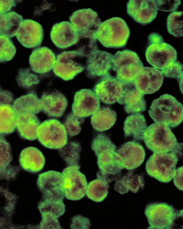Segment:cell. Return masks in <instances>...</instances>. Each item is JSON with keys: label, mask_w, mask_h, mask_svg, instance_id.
Returning <instances> with one entry per match:
<instances>
[{"label": "cell", "mask_w": 183, "mask_h": 229, "mask_svg": "<svg viewBox=\"0 0 183 229\" xmlns=\"http://www.w3.org/2000/svg\"><path fill=\"white\" fill-rule=\"evenodd\" d=\"M130 35V31L125 21L121 18L114 17L101 23L96 38L106 47L120 48L126 45Z\"/></svg>", "instance_id": "obj_3"}, {"label": "cell", "mask_w": 183, "mask_h": 229, "mask_svg": "<svg viewBox=\"0 0 183 229\" xmlns=\"http://www.w3.org/2000/svg\"><path fill=\"white\" fill-rule=\"evenodd\" d=\"M0 104H8L13 105L14 102L13 95L10 92L1 90Z\"/></svg>", "instance_id": "obj_47"}, {"label": "cell", "mask_w": 183, "mask_h": 229, "mask_svg": "<svg viewBox=\"0 0 183 229\" xmlns=\"http://www.w3.org/2000/svg\"><path fill=\"white\" fill-rule=\"evenodd\" d=\"M16 80L19 87L27 90L34 88L40 82L38 77L28 68L20 69Z\"/></svg>", "instance_id": "obj_36"}, {"label": "cell", "mask_w": 183, "mask_h": 229, "mask_svg": "<svg viewBox=\"0 0 183 229\" xmlns=\"http://www.w3.org/2000/svg\"><path fill=\"white\" fill-rule=\"evenodd\" d=\"M116 150L109 149L100 153L96 157L99 170L97 178L103 179L109 183L115 181L121 175L123 169L120 163V158Z\"/></svg>", "instance_id": "obj_14"}, {"label": "cell", "mask_w": 183, "mask_h": 229, "mask_svg": "<svg viewBox=\"0 0 183 229\" xmlns=\"http://www.w3.org/2000/svg\"><path fill=\"white\" fill-rule=\"evenodd\" d=\"M81 147L79 142L70 141L59 149L60 156L67 166H79Z\"/></svg>", "instance_id": "obj_35"}, {"label": "cell", "mask_w": 183, "mask_h": 229, "mask_svg": "<svg viewBox=\"0 0 183 229\" xmlns=\"http://www.w3.org/2000/svg\"><path fill=\"white\" fill-rule=\"evenodd\" d=\"M37 138L39 142L49 149H59L67 143V134L64 126L59 120H44L39 126Z\"/></svg>", "instance_id": "obj_10"}, {"label": "cell", "mask_w": 183, "mask_h": 229, "mask_svg": "<svg viewBox=\"0 0 183 229\" xmlns=\"http://www.w3.org/2000/svg\"><path fill=\"white\" fill-rule=\"evenodd\" d=\"M143 67L137 53L132 51H119L113 55L112 70L116 72V78L123 83L134 80Z\"/></svg>", "instance_id": "obj_8"}, {"label": "cell", "mask_w": 183, "mask_h": 229, "mask_svg": "<svg viewBox=\"0 0 183 229\" xmlns=\"http://www.w3.org/2000/svg\"><path fill=\"white\" fill-rule=\"evenodd\" d=\"M116 119V112L109 107H101L92 115L91 123L95 130L102 132L112 127L115 124Z\"/></svg>", "instance_id": "obj_30"}, {"label": "cell", "mask_w": 183, "mask_h": 229, "mask_svg": "<svg viewBox=\"0 0 183 229\" xmlns=\"http://www.w3.org/2000/svg\"><path fill=\"white\" fill-rule=\"evenodd\" d=\"M0 15L5 14L10 11L16 5L17 1L0 0Z\"/></svg>", "instance_id": "obj_46"}, {"label": "cell", "mask_w": 183, "mask_h": 229, "mask_svg": "<svg viewBox=\"0 0 183 229\" xmlns=\"http://www.w3.org/2000/svg\"><path fill=\"white\" fill-rule=\"evenodd\" d=\"M100 100L93 91L83 89L77 92L72 105V113L84 118L94 113L99 108Z\"/></svg>", "instance_id": "obj_17"}, {"label": "cell", "mask_w": 183, "mask_h": 229, "mask_svg": "<svg viewBox=\"0 0 183 229\" xmlns=\"http://www.w3.org/2000/svg\"><path fill=\"white\" fill-rule=\"evenodd\" d=\"M0 61L1 63H4L13 59L16 49L12 40L8 37L0 35Z\"/></svg>", "instance_id": "obj_38"}, {"label": "cell", "mask_w": 183, "mask_h": 229, "mask_svg": "<svg viewBox=\"0 0 183 229\" xmlns=\"http://www.w3.org/2000/svg\"><path fill=\"white\" fill-rule=\"evenodd\" d=\"M91 148L97 156L101 152L106 150H116V147L109 137L105 134H100L93 140Z\"/></svg>", "instance_id": "obj_39"}, {"label": "cell", "mask_w": 183, "mask_h": 229, "mask_svg": "<svg viewBox=\"0 0 183 229\" xmlns=\"http://www.w3.org/2000/svg\"><path fill=\"white\" fill-rule=\"evenodd\" d=\"M69 19L78 32L80 40H87L90 44H96V33L102 22L96 11L90 8L79 9L73 13Z\"/></svg>", "instance_id": "obj_9"}, {"label": "cell", "mask_w": 183, "mask_h": 229, "mask_svg": "<svg viewBox=\"0 0 183 229\" xmlns=\"http://www.w3.org/2000/svg\"><path fill=\"white\" fill-rule=\"evenodd\" d=\"M183 166L178 167L175 169V175L173 178L174 185L179 190H183Z\"/></svg>", "instance_id": "obj_45"}, {"label": "cell", "mask_w": 183, "mask_h": 229, "mask_svg": "<svg viewBox=\"0 0 183 229\" xmlns=\"http://www.w3.org/2000/svg\"><path fill=\"white\" fill-rule=\"evenodd\" d=\"M182 11H175L168 16L166 26L168 32L176 37L183 36Z\"/></svg>", "instance_id": "obj_37"}, {"label": "cell", "mask_w": 183, "mask_h": 229, "mask_svg": "<svg viewBox=\"0 0 183 229\" xmlns=\"http://www.w3.org/2000/svg\"><path fill=\"white\" fill-rule=\"evenodd\" d=\"M84 121V118L78 117L73 113L68 114L63 124L67 134L70 136L78 134L81 130V125Z\"/></svg>", "instance_id": "obj_41"}, {"label": "cell", "mask_w": 183, "mask_h": 229, "mask_svg": "<svg viewBox=\"0 0 183 229\" xmlns=\"http://www.w3.org/2000/svg\"><path fill=\"white\" fill-rule=\"evenodd\" d=\"M0 168L2 172L5 170H10L9 164L11 162L12 157L11 148L10 144L3 136H0Z\"/></svg>", "instance_id": "obj_40"}, {"label": "cell", "mask_w": 183, "mask_h": 229, "mask_svg": "<svg viewBox=\"0 0 183 229\" xmlns=\"http://www.w3.org/2000/svg\"><path fill=\"white\" fill-rule=\"evenodd\" d=\"M109 188V183L107 181L97 178L88 185L86 192L87 196L95 202H102L107 195Z\"/></svg>", "instance_id": "obj_33"}, {"label": "cell", "mask_w": 183, "mask_h": 229, "mask_svg": "<svg viewBox=\"0 0 183 229\" xmlns=\"http://www.w3.org/2000/svg\"><path fill=\"white\" fill-rule=\"evenodd\" d=\"M115 182L114 189L121 195L127 193L129 191L134 193H137L142 190L145 185L144 175L133 170L121 175Z\"/></svg>", "instance_id": "obj_25"}, {"label": "cell", "mask_w": 183, "mask_h": 229, "mask_svg": "<svg viewBox=\"0 0 183 229\" xmlns=\"http://www.w3.org/2000/svg\"><path fill=\"white\" fill-rule=\"evenodd\" d=\"M161 71L165 77L176 79L178 83L183 80V66L178 61Z\"/></svg>", "instance_id": "obj_42"}, {"label": "cell", "mask_w": 183, "mask_h": 229, "mask_svg": "<svg viewBox=\"0 0 183 229\" xmlns=\"http://www.w3.org/2000/svg\"><path fill=\"white\" fill-rule=\"evenodd\" d=\"M20 166L24 170L35 173L41 171L45 163V159L41 152L37 148L30 146L23 149L19 157Z\"/></svg>", "instance_id": "obj_26"}, {"label": "cell", "mask_w": 183, "mask_h": 229, "mask_svg": "<svg viewBox=\"0 0 183 229\" xmlns=\"http://www.w3.org/2000/svg\"><path fill=\"white\" fill-rule=\"evenodd\" d=\"M155 2L158 10L163 11H176L181 4L180 0H156Z\"/></svg>", "instance_id": "obj_43"}, {"label": "cell", "mask_w": 183, "mask_h": 229, "mask_svg": "<svg viewBox=\"0 0 183 229\" xmlns=\"http://www.w3.org/2000/svg\"><path fill=\"white\" fill-rule=\"evenodd\" d=\"M40 100L41 111L48 116L51 117H61L68 105L65 96L56 90L44 92Z\"/></svg>", "instance_id": "obj_23"}, {"label": "cell", "mask_w": 183, "mask_h": 229, "mask_svg": "<svg viewBox=\"0 0 183 229\" xmlns=\"http://www.w3.org/2000/svg\"><path fill=\"white\" fill-rule=\"evenodd\" d=\"M38 209L42 218L57 219L65 212L63 201H54L42 199L39 202Z\"/></svg>", "instance_id": "obj_34"}, {"label": "cell", "mask_w": 183, "mask_h": 229, "mask_svg": "<svg viewBox=\"0 0 183 229\" xmlns=\"http://www.w3.org/2000/svg\"><path fill=\"white\" fill-rule=\"evenodd\" d=\"M178 160L174 152H154L146 162L147 173L160 182L168 183L173 178Z\"/></svg>", "instance_id": "obj_5"}, {"label": "cell", "mask_w": 183, "mask_h": 229, "mask_svg": "<svg viewBox=\"0 0 183 229\" xmlns=\"http://www.w3.org/2000/svg\"><path fill=\"white\" fill-rule=\"evenodd\" d=\"M35 114L29 113L17 115L16 127L20 137L23 139L34 140L37 138V130L41 124Z\"/></svg>", "instance_id": "obj_27"}, {"label": "cell", "mask_w": 183, "mask_h": 229, "mask_svg": "<svg viewBox=\"0 0 183 229\" xmlns=\"http://www.w3.org/2000/svg\"><path fill=\"white\" fill-rule=\"evenodd\" d=\"M183 107L175 97L165 94L153 100L148 112L155 123L173 128L179 126L183 121Z\"/></svg>", "instance_id": "obj_2"}, {"label": "cell", "mask_w": 183, "mask_h": 229, "mask_svg": "<svg viewBox=\"0 0 183 229\" xmlns=\"http://www.w3.org/2000/svg\"><path fill=\"white\" fill-rule=\"evenodd\" d=\"M123 84L122 94L118 102L123 105L125 112L133 114L145 111L146 103L144 94L136 88L134 80Z\"/></svg>", "instance_id": "obj_18"}, {"label": "cell", "mask_w": 183, "mask_h": 229, "mask_svg": "<svg viewBox=\"0 0 183 229\" xmlns=\"http://www.w3.org/2000/svg\"><path fill=\"white\" fill-rule=\"evenodd\" d=\"M86 57L78 50L64 51L58 54L53 68L55 74L65 81L73 79L85 67Z\"/></svg>", "instance_id": "obj_7"}, {"label": "cell", "mask_w": 183, "mask_h": 229, "mask_svg": "<svg viewBox=\"0 0 183 229\" xmlns=\"http://www.w3.org/2000/svg\"><path fill=\"white\" fill-rule=\"evenodd\" d=\"M147 127L143 115L140 113L132 114L127 117L124 122V136L131 137L135 141L142 140Z\"/></svg>", "instance_id": "obj_28"}, {"label": "cell", "mask_w": 183, "mask_h": 229, "mask_svg": "<svg viewBox=\"0 0 183 229\" xmlns=\"http://www.w3.org/2000/svg\"><path fill=\"white\" fill-rule=\"evenodd\" d=\"M116 152L120 157L122 167L129 171L140 166L145 158V153L144 148L135 141L124 143Z\"/></svg>", "instance_id": "obj_21"}, {"label": "cell", "mask_w": 183, "mask_h": 229, "mask_svg": "<svg viewBox=\"0 0 183 229\" xmlns=\"http://www.w3.org/2000/svg\"><path fill=\"white\" fill-rule=\"evenodd\" d=\"M71 229H89L91 225L90 220L80 215H77L71 218Z\"/></svg>", "instance_id": "obj_44"}, {"label": "cell", "mask_w": 183, "mask_h": 229, "mask_svg": "<svg viewBox=\"0 0 183 229\" xmlns=\"http://www.w3.org/2000/svg\"><path fill=\"white\" fill-rule=\"evenodd\" d=\"M123 87V83L109 74L101 77L93 91L102 102L111 104L118 102L121 98Z\"/></svg>", "instance_id": "obj_15"}, {"label": "cell", "mask_w": 183, "mask_h": 229, "mask_svg": "<svg viewBox=\"0 0 183 229\" xmlns=\"http://www.w3.org/2000/svg\"><path fill=\"white\" fill-rule=\"evenodd\" d=\"M113 55L97 47L89 52L86 55L85 68L90 78L102 77L110 74L112 69Z\"/></svg>", "instance_id": "obj_13"}, {"label": "cell", "mask_w": 183, "mask_h": 229, "mask_svg": "<svg viewBox=\"0 0 183 229\" xmlns=\"http://www.w3.org/2000/svg\"><path fill=\"white\" fill-rule=\"evenodd\" d=\"M13 106L17 115L26 113L36 114L41 110L40 99L33 91L16 99L14 101Z\"/></svg>", "instance_id": "obj_29"}, {"label": "cell", "mask_w": 183, "mask_h": 229, "mask_svg": "<svg viewBox=\"0 0 183 229\" xmlns=\"http://www.w3.org/2000/svg\"><path fill=\"white\" fill-rule=\"evenodd\" d=\"M56 58L51 49L46 47H40L32 51L29 57V63L34 72L45 74L53 69Z\"/></svg>", "instance_id": "obj_24"}, {"label": "cell", "mask_w": 183, "mask_h": 229, "mask_svg": "<svg viewBox=\"0 0 183 229\" xmlns=\"http://www.w3.org/2000/svg\"><path fill=\"white\" fill-rule=\"evenodd\" d=\"M148 39L145 56L147 62L154 67L161 70L176 61V50L165 42L160 34L155 32L151 33Z\"/></svg>", "instance_id": "obj_4"}, {"label": "cell", "mask_w": 183, "mask_h": 229, "mask_svg": "<svg viewBox=\"0 0 183 229\" xmlns=\"http://www.w3.org/2000/svg\"><path fill=\"white\" fill-rule=\"evenodd\" d=\"M143 140L146 147L153 152H174L181 156L182 143L177 141L168 126L154 123L146 129Z\"/></svg>", "instance_id": "obj_1"}, {"label": "cell", "mask_w": 183, "mask_h": 229, "mask_svg": "<svg viewBox=\"0 0 183 229\" xmlns=\"http://www.w3.org/2000/svg\"><path fill=\"white\" fill-rule=\"evenodd\" d=\"M19 42L27 48H34L39 46L44 38L42 25L34 20L26 19L21 24L16 35Z\"/></svg>", "instance_id": "obj_22"}, {"label": "cell", "mask_w": 183, "mask_h": 229, "mask_svg": "<svg viewBox=\"0 0 183 229\" xmlns=\"http://www.w3.org/2000/svg\"><path fill=\"white\" fill-rule=\"evenodd\" d=\"M37 184L42 194V199L63 201L65 195L63 186L64 176L62 173L50 170L40 174Z\"/></svg>", "instance_id": "obj_11"}, {"label": "cell", "mask_w": 183, "mask_h": 229, "mask_svg": "<svg viewBox=\"0 0 183 229\" xmlns=\"http://www.w3.org/2000/svg\"><path fill=\"white\" fill-rule=\"evenodd\" d=\"M80 167L67 166L63 171L65 197L68 200H80L86 194L88 183L85 175L79 171Z\"/></svg>", "instance_id": "obj_12"}, {"label": "cell", "mask_w": 183, "mask_h": 229, "mask_svg": "<svg viewBox=\"0 0 183 229\" xmlns=\"http://www.w3.org/2000/svg\"><path fill=\"white\" fill-rule=\"evenodd\" d=\"M164 76L154 67H143L136 76L134 82L136 88L145 94L156 92L161 87Z\"/></svg>", "instance_id": "obj_19"}, {"label": "cell", "mask_w": 183, "mask_h": 229, "mask_svg": "<svg viewBox=\"0 0 183 229\" xmlns=\"http://www.w3.org/2000/svg\"><path fill=\"white\" fill-rule=\"evenodd\" d=\"M23 20L21 15L14 11L0 15V35L10 38L16 36Z\"/></svg>", "instance_id": "obj_31"}, {"label": "cell", "mask_w": 183, "mask_h": 229, "mask_svg": "<svg viewBox=\"0 0 183 229\" xmlns=\"http://www.w3.org/2000/svg\"><path fill=\"white\" fill-rule=\"evenodd\" d=\"M145 214L149 224L148 229H172L177 219L182 217L183 209L177 210L165 202H152L146 206Z\"/></svg>", "instance_id": "obj_6"}, {"label": "cell", "mask_w": 183, "mask_h": 229, "mask_svg": "<svg viewBox=\"0 0 183 229\" xmlns=\"http://www.w3.org/2000/svg\"><path fill=\"white\" fill-rule=\"evenodd\" d=\"M126 9L129 16L143 25L151 23L156 18L158 10L154 0H130Z\"/></svg>", "instance_id": "obj_16"}, {"label": "cell", "mask_w": 183, "mask_h": 229, "mask_svg": "<svg viewBox=\"0 0 183 229\" xmlns=\"http://www.w3.org/2000/svg\"><path fill=\"white\" fill-rule=\"evenodd\" d=\"M50 38L58 48L64 49L76 44L80 40L79 34L70 22L63 21L52 26Z\"/></svg>", "instance_id": "obj_20"}, {"label": "cell", "mask_w": 183, "mask_h": 229, "mask_svg": "<svg viewBox=\"0 0 183 229\" xmlns=\"http://www.w3.org/2000/svg\"><path fill=\"white\" fill-rule=\"evenodd\" d=\"M13 105L0 104V132L2 136L10 134L16 129L17 115L13 106Z\"/></svg>", "instance_id": "obj_32"}]
</instances>
